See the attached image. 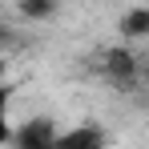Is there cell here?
<instances>
[{"mask_svg": "<svg viewBox=\"0 0 149 149\" xmlns=\"http://www.w3.org/2000/svg\"><path fill=\"white\" fill-rule=\"evenodd\" d=\"M101 73L109 77V81H117V85H133V77H137V56H133V49H129V40L117 45V49H105Z\"/></svg>", "mask_w": 149, "mask_h": 149, "instance_id": "1", "label": "cell"}, {"mask_svg": "<svg viewBox=\"0 0 149 149\" xmlns=\"http://www.w3.org/2000/svg\"><path fill=\"white\" fill-rule=\"evenodd\" d=\"M117 32H121V40H141V36H149V8H129L121 16V24H117Z\"/></svg>", "mask_w": 149, "mask_h": 149, "instance_id": "2", "label": "cell"}, {"mask_svg": "<svg viewBox=\"0 0 149 149\" xmlns=\"http://www.w3.org/2000/svg\"><path fill=\"white\" fill-rule=\"evenodd\" d=\"M105 133L97 125H85V129H73V133H61L56 137V149H81V145H101Z\"/></svg>", "mask_w": 149, "mask_h": 149, "instance_id": "3", "label": "cell"}]
</instances>
